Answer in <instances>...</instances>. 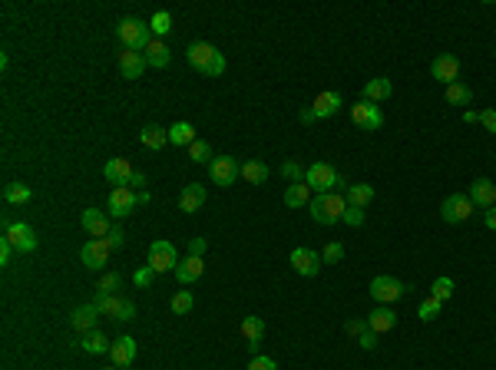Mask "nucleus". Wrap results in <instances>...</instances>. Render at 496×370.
<instances>
[{
  "instance_id": "nucleus-25",
  "label": "nucleus",
  "mask_w": 496,
  "mask_h": 370,
  "mask_svg": "<svg viewBox=\"0 0 496 370\" xmlns=\"http://www.w3.org/2000/svg\"><path fill=\"white\" fill-rule=\"evenodd\" d=\"M394 324H397V314H394V308H387V304H377L371 314H367V328L371 331H394Z\"/></svg>"
},
{
  "instance_id": "nucleus-4",
  "label": "nucleus",
  "mask_w": 496,
  "mask_h": 370,
  "mask_svg": "<svg viewBox=\"0 0 496 370\" xmlns=\"http://www.w3.org/2000/svg\"><path fill=\"white\" fill-rule=\"evenodd\" d=\"M119 40H123V50H136V53H142V50L153 43V30H149V23L129 17V20L119 23Z\"/></svg>"
},
{
  "instance_id": "nucleus-33",
  "label": "nucleus",
  "mask_w": 496,
  "mask_h": 370,
  "mask_svg": "<svg viewBox=\"0 0 496 370\" xmlns=\"http://www.w3.org/2000/svg\"><path fill=\"white\" fill-rule=\"evenodd\" d=\"M96 311L103 317H113L116 321V314H119V308H123V297L119 295H103V291H96Z\"/></svg>"
},
{
  "instance_id": "nucleus-29",
  "label": "nucleus",
  "mask_w": 496,
  "mask_h": 370,
  "mask_svg": "<svg viewBox=\"0 0 496 370\" xmlns=\"http://www.w3.org/2000/svg\"><path fill=\"white\" fill-rule=\"evenodd\" d=\"M347 205H358V208H367V205L374 202V185L367 182H358V185H347Z\"/></svg>"
},
{
  "instance_id": "nucleus-56",
  "label": "nucleus",
  "mask_w": 496,
  "mask_h": 370,
  "mask_svg": "<svg viewBox=\"0 0 496 370\" xmlns=\"http://www.w3.org/2000/svg\"><path fill=\"white\" fill-rule=\"evenodd\" d=\"M463 123H467V126L480 123V112H477V110H467V112H463Z\"/></svg>"
},
{
  "instance_id": "nucleus-27",
  "label": "nucleus",
  "mask_w": 496,
  "mask_h": 370,
  "mask_svg": "<svg viewBox=\"0 0 496 370\" xmlns=\"http://www.w3.org/2000/svg\"><path fill=\"white\" fill-rule=\"evenodd\" d=\"M142 53H146V63H149V66H156V70H166V66L172 63L169 47H166L162 40H156V37H153V43H149Z\"/></svg>"
},
{
  "instance_id": "nucleus-50",
  "label": "nucleus",
  "mask_w": 496,
  "mask_h": 370,
  "mask_svg": "<svg viewBox=\"0 0 496 370\" xmlns=\"http://www.w3.org/2000/svg\"><path fill=\"white\" fill-rule=\"evenodd\" d=\"M106 245H110V248H123V245H126V235H123V228H113V232L106 235Z\"/></svg>"
},
{
  "instance_id": "nucleus-7",
  "label": "nucleus",
  "mask_w": 496,
  "mask_h": 370,
  "mask_svg": "<svg viewBox=\"0 0 496 370\" xmlns=\"http://www.w3.org/2000/svg\"><path fill=\"white\" fill-rule=\"evenodd\" d=\"M440 215H443V222H447V225L470 222V215H473V202H470V195H463V192L447 195V199H443V205H440Z\"/></svg>"
},
{
  "instance_id": "nucleus-41",
  "label": "nucleus",
  "mask_w": 496,
  "mask_h": 370,
  "mask_svg": "<svg viewBox=\"0 0 496 370\" xmlns=\"http://www.w3.org/2000/svg\"><path fill=\"white\" fill-rule=\"evenodd\" d=\"M123 288V278L116 275V271H106V275L99 278V284H96V291H103V295H116Z\"/></svg>"
},
{
  "instance_id": "nucleus-16",
  "label": "nucleus",
  "mask_w": 496,
  "mask_h": 370,
  "mask_svg": "<svg viewBox=\"0 0 496 370\" xmlns=\"http://www.w3.org/2000/svg\"><path fill=\"white\" fill-rule=\"evenodd\" d=\"M470 202H473V208H493L496 205V182L493 179H473L470 182Z\"/></svg>"
},
{
  "instance_id": "nucleus-28",
  "label": "nucleus",
  "mask_w": 496,
  "mask_h": 370,
  "mask_svg": "<svg viewBox=\"0 0 496 370\" xmlns=\"http://www.w3.org/2000/svg\"><path fill=\"white\" fill-rule=\"evenodd\" d=\"M285 205L288 208H305V205H311V185H305V182L285 185Z\"/></svg>"
},
{
  "instance_id": "nucleus-15",
  "label": "nucleus",
  "mask_w": 496,
  "mask_h": 370,
  "mask_svg": "<svg viewBox=\"0 0 496 370\" xmlns=\"http://www.w3.org/2000/svg\"><path fill=\"white\" fill-rule=\"evenodd\" d=\"M344 106L341 92L338 90H325L314 96V103H311V112H314V119H331V116H338V110Z\"/></svg>"
},
{
  "instance_id": "nucleus-23",
  "label": "nucleus",
  "mask_w": 496,
  "mask_h": 370,
  "mask_svg": "<svg viewBox=\"0 0 496 370\" xmlns=\"http://www.w3.org/2000/svg\"><path fill=\"white\" fill-rule=\"evenodd\" d=\"M242 337L248 341V351H251V357H258V344H262V337H265V321L262 317H245L242 321Z\"/></svg>"
},
{
  "instance_id": "nucleus-12",
  "label": "nucleus",
  "mask_w": 496,
  "mask_h": 370,
  "mask_svg": "<svg viewBox=\"0 0 496 370\" xmlns=\"http://www.w3.org/2000/svg\"><path fill=\"white\" fill-rule=\"evenodd\" d=\"M288 261H291V268H295L301 278H314L318 271H321V264H325V261H321V255H318V251H311V248H295Z\"/></svg>"
},
{
  "instance_id": "nucleus-47",
  "label": "nucleus",
  "mask_w": 496,
  "mask_h": 370,
  "mask_svg": "<svg viewBox=\"0 0 496 370\" xmlns=\"http://www.w3.org/2000/svg\"><path fill=\"white\" fill-rule=\"evenodd\" d=\"M248 370H278V364H275L271 357H265V354H258V357H251Z\"/></svg>"
},
{
  "instance_id": "nucleus-6",
  "label": "nucleus",
  "mask_w": 496,
  "mask_h": 370,
  "mask_svg": "<svg viewBox=\"0 0 496 370\" xmlns=\"http://www.w3.org/2000/svg\"><path fill=\"white\" fill-rule=\"evenodd\" d=\"M410 288L404 284V281H397V278H390V275H377L374 281H371V297L377 301V304H394V301H401L404 295H407Z\"/></svg>"
},
{
  "instance_id": "nucleus-48",
  "label": "nucleus",
  "mask_w": 496,
  "mask_h": 370,
  "mask_svg": "<svg viewBox=\"0 0 496 370\" xmlns=\"http://www.w3.org/2000/svg\"><path fill=\"white\" fill-rule=\"evenodd\" d=\"M480 126L496 136V110H483V112H480Z\"/></svg>"
},
{
  "instance_id": "nucleus-37",
  "label": "nucleus",
  "mask_w": 496,
  "mask_h": 370,
  "mask_svg": "<svg viewBox=\"0 0 496 370\" xmlns=\"http://www.w3.org/2000/svg\"><path fill=\"white\" fill-rule=\"evenodd\" d=\"M430 297H437L440 304L450 301V297H454V278H447V275L434 278V284H430Z\"/></svg>"
},
{
  "instance_id": "nucleus-57",
  "label": "nucleus",
  "mask_w": 496,
  "mask_h": 370,
  "mask_svg": "<svg viewBox=\"0 0 496 370\" xmlns=\"http://www.w3.org/2000/svg\"><path fill=\"white\" fill-rule=\"evenodd\" d=\"M364 328H367V321H347V331L351 334H361Z\"/></svg>"
},
{
  "instance_id": "nucleus-17",
  "label": "nucleus",
  "mask_w": 496,
  "mask_h": 370,
  "mask_svg": "<svg viewBox=\"0 0 496 370\" xmlns=\"http://www.w3.org/2000/svg\"><path fill=\"white\" fill-rule=\"evenodd\" d=\"M136 175V169L129 166V159H110L106 166H103V179L106 182H113L116 188H123V185H129V179Z\"/></svg>"
},
{
  "instance_id": "nucleus-9",
  "label": "nucleus",
  "mask_w": 496,
  "mask_h": 370,
  "mask_svg": "<svg viewBox=\"0 0 496 370\" xmlns=\"http://www.w3.org/2000/svg\"><path fill=\"white\" fill-rule=\"evenodd\" d=\"M242 175V166H238V159H232V156H215L209 162V179L212 185H222V188H229L235 185V179Z\"/></svg>"
},
{
  "instance_id": "nucleus-31",
  "label": "nucleus",
  "mask_w": 496,
  "mask_h": 370,
  "mask_svg": "<svg viewBox=\"0 0 496 370\" xmlns=\"http://www.w3.org/2000/svg\"><path fill=\"white\" fill-rule=\"evenodd\" d=\"M195 139H199V136H195V126H192V123H175V126L169 130V143H172V146H186V149H189Z\"/></svg>"
},
{
  "instance_id": "nucleus-26",
  "label": "nucleus",
  "mask_w": 496,
  "mask_h": 370,
  "mask_svg": "<svg viewBox=\"0 0 496 370\" xmlns=\"http://www.w3.org/2000/svg\"><path fill=\"white\" fill-rule=\"evenodd\" d=\"M206 271V261L195 258V255H186V258L179 261V268H175V278H179V284H192V281H199Z\"/></svg>"
},
{
  "instance_id": "nucleus-45",
  "label": "nucleus",
  "mask_w": 496,
  "mask_h": 370,
  "mask_svg": "<svg viewBox=\"0 0 496 370\" xmlns=\"http://www.w3.org/2000/svg\"><path fill=\"white\" fill-rule=\"evenodd\" d=\"M344 225H351V228H361L364 225V208H358V205H347V212H344Z\"/></svg>"
},
{
  "instance_id": "nucleus-1",
  "label": "nucleus",
  "mask_w": 496,
  "mask_h": 370,
  "mask_svg": "<svg viewBox=\"0 0 496 370\" xmlns=\"http://www.w3.org/2000/svg\"><path fill=\"white\" fill-rule=\"evenodd\" d=\"M186 60H189L199 73H206V76H222V73H225V53H219V50H215L212 43H206V40L189 43Z\"/></svg>"
},
{
  "instance_id": "nucleus-2",
  "label": "nucleus",
  "mask_w": 496,
  "mask_h": 370,
  "mask_svg": "<svg viewBox=\"0 0 496 370\" xmlns=\"http://www.w3.org/2000/svg\"><path fill=\"white\" fill-rule=\"evenodd\" d=\"M311 219L318 225H334L344 219V212H347V199H344L341 192H325V195H314L311 199Z\"/></svg>"
},
{
  "instance_id": "nucleus-59",
  "label": "nucleus",
  "mask_w": 496,
  "mask_h": 370,
  "mask_svg": "<svg viewBox=\"0 0 496 370\" xmlns=\"http://www.w3.org/2000/svg\"><path fill=\"white\" fill-rule=\"evenodd\" d=\"M301 123H318V119H314V112L311 110H301Z\"/></svg>"
},
{
  "instance_id": "nucleus-46",
  "label": "nucleus",
  "mask_w": 496,
  "mask_h": 370,
  "mask_svg": "<svg viewBox=\"0 0 496 370\" xmlns=\"http://www.w3.org/2000/svg\"><path fill=\"white\" fill-rule=\"evenodd\" d=\"M358 344H361L364 351H374V347H377V331H371V328H364V331L358 334Z\"/></svg>"
},
{
  "instance_id": "nucleus-19",
  "label": "nucleus",
  "mask_w": 496,
  "mask_h": 370,
  "mask_svg": "<svg viewBox=\"0 0 496 370\" xmlns=\"http://www.w3.org/2000/svg\"><path fill=\"white\" fill-rule=\"evenodd\" d=\"M83 228H86L93 238H106V235L113 232L110 215H106V212H99V208H86V212H83Z\"/></svg>"
},
{
  "instance_id": "nucleus-20",
  "label": "nucleus",
  "mask_w": 496,
  "mask_h": 370,
  "mask_svg": "<svg viewBox=\"0 0 496 370\" xmlns=\"http://www.w3.org/2000/svg\"><path fill=\"white\" fill-rule=\"evenodd\" d=\"M110 357H113V364L119 370L129 367V364L136 360V341H133V337H126V334H123V337H116L113 347H110Z\"/></svg>"
},
{
  "instance_id": "nucleus-58",
  "label": "nucleus",
  "mask_w": 496,
  "mask_h": 370,
  "mask_svg": "<svg viewBox=\"0 0 496 370\" xmlns=\"http://www.w3.org/2000/svg\"><path fill=\"white\" fill-rule=\"evenodd\" d=\"M149 199H153V195H149L146 188H142V192H136V202H139V205H146V202H149Z\"/></svg>"
},
{
  "instance_id": "nucleus-43",
  "label": "nucleus",
  "mask_w": 496,
  "mask_h": 370,
  "mask_svg": "<svg viewBox=\"0 0 496 370\" xmlns=\"http://www.w3.org/2000/svg\"><path fill=\"white\" fill-rule=\"evenodd\" d=\"M282 175L288 179V185L305 182V169H301V162H285V166H282Z\"/></svg>"
},
{
  "instance_id": "nucleus-24",
  "label": "nucleus",
  "mask_w": 496,
  "mask_h": 370,
  "mask_svg": "<svg viewBox=\"0 0 496 370\" xmlns=\"http://www.w3.org/2000/svg\"><path fill=\"white\" fill-rule=\"evenodd\" d=\"M96 321H99L96 304H83V308H77V311H73V317H70V328H73L77 334H90V331H96Z\"/></svg>"
},
{
  "instance_id": "nucleus-55",
  "label": "nucleus",
  "mask_w": 496,
  "mask_h": 370,
  "mask_svg": "<svg viewBox=\"0 0 496 370\" xmlns=\"http://www.w3.org/2000/svg\"><path fill=\"white\" fill-rule=\"evenodd\" d=\"M483 222H486V228H493V232H496V205L483 212Z\"/></svg>"
},
{
  "instance_id": "nucleus-3",
  "label": "nucleus",
  "mask_w": 496,
  "mask_h": 370,
  "mask_svg": "<svg viewBox=\"0 0 496 370\" xmlns=\"http://www.w3.org/2000/svg\"><path fill=\"white\" fill-rule=\"evenodd\" d=\"M305 185H311V192H318V195H325V192H341L344 188V179L334 172V166H327V162H311L305 169Z\"/></svg>"
},
{
  "instance_id": "nucleus-13",
  "label": "nucleus",
  "mask_w": 496,
  "mask_h": 370,
  "mask_svg": "<svg viewBox=\"0 0 496 370\" xmlns=\"http://www.w3.org/2000/svg\"><path fill=\"white\" fill-rule=\"evenodd\" d=\"M136 205H139L136 202V192L129 185H123V188H113V192H110V205H106V208H110L113 219H126V215H133Z\"/></svg>"
},
{
  "instance_id": "nucleus-22",
  "label": "nucleus",
  "mask_w": 496,
  "mask_h": 370,
  "mask_svg": "<svg viewBox=\"0 0 496 370\" xmlns=\"http://www.w3.org/2000/svg\"><path fill=\"white\" fill-rule=\"evenodd\" d=\"M390 92H394V83H390L387 76H374V79L364 83L361 99H367V103H384V99H390Z\"/></svg>"
},
{
  "instance_id": "nucleus-36",
  "label": "nucleus",
  "mask_w": 496,
  "mask_h": 370,
  "mask_svg": "<svg viewBox=\"0 0 496 370\" xmlns=\"http://www.w3.org/2000/svg\"><path fill=\"white\" fill-rule=\"evenodd\" d=\"M30 185H23V182H10L7 188H3V202L7 205H23V202H30Z\"/></svg>"
},
{
  "instance_id": "nucleus-18",
  "label": "nucleus",
  "mask_w": 496,
  "mask_h": 370,
  "mask_svg": "<svg viewBox=\"0 0 496 370\" xmlns=\"http://www.w3.org/2000/svg\"><path fill=\"white\" fill-rule=\"evenodd\" d=\"M202 205H206V185L202 182H192L179 192V208H182L186 215H195Z\"/></svg>"
},
{
  "instance_id": "nucleus-21",
  "label": "nucleus",
  "mask_w": 496,
  "mask_h": 370,
  "mask_svg": "<svg viewBox=\"0 0 496 370\" xmlns=\"http://www.w3.org/2000/svg\"><path fill=\"white\" fill-rule=\"evenodd\" d=\"M146 53H136V50H123L119 53V70H123V76L126 79H139V76L146 73Z\"/></svg>"
},
{
  "instance_id": "nucleus-35",
  "label": "nucleus",
  "mask_w": 496,
  "mask_h": 370,
  "mask_svg": "<svg viewBox=\"0 0 496 370\" xmlns=\"http://www.w3.org/2000/svg\"><path fill=\"white\" fill-rule=\"evenodd\" d=\"M447 103H450V106H470V103H473V90L457 79L454 86H447Z\"/></svg>"
},
{
  "instance_id": "nucleus-53",
  "label": "nucleus",
  "mask_w": 496,
  "mask_h": 370,
  "mask_svg": "<svg viewBox=\"0 0 496 370\" xmlns=\"http://www.w3.org/2000/svg\"><path fill=\"white\" fill-rule=\"evenodd\" d=\"M189 255L202 258V255H206V238H192V241H189Z\"/></svg>"
},
{
  "instance_id": "nucleus-30",
  "label": "nucleus",
  "mask_w": 496,
  "mask_h": 370,
  "mask_svg": "<svg viewBox=\"0 0 496 370\" xmlns=\"http://www.w3.org/2000/svg\"><path fill=\"white\" fill-rule=\"evenodd\" d=\"M79 347L86 354H110V341H106V334L103 331H90V334H83V341H79Z\"/></svg>"
},
{
  "instance_id": "nucleus-40",
  "label": "nucleus",
  "mask_w": 496,
  "mask_h": 370,
  "mask_svg": "<svg viewBox=\"0 0 496 370\" xmlns=\"http://www.w3.org/2000/svg\"><path fill=\"white\" fill-rule=\"evenodd\" d=\"M440 311H443V304H440L437 297H423V301H420V308H417L420 321H437Z\"/></svg>"
},
{
  "instance_id": "nucleus-54",
  "label": "nucleus",
  "mask_w": 496,
  "mask_h": 370,
  "mask_svg": "<svg viewBox=\"0 0 496 370\" xmlns=\"http://www.w3.org/2000/svg\"><path fill=\"white\" fill-rule=\"evenodd\" d=\"M129 188H133V192H142V188H146V175H142V172H136L133 179H129Z\"/></svg>"
},
{
  "instance_id": "nucleus-60",
  "label": "nucleus",
  "mask_w": 496,
  "mask_h": 370,
  "mask_svg": "<svg viewBox=\"0 0 496 370\" xmlns=\"http://www.w3.org/2000/svg\"><path fill=\"white\" fill-rule=\"evenodd\" d=\"M103 370H119V367H116V364H110V367H103Z\"/></svg>"
},
{
  "instance_id": "nucleus-39",
  "label": "nucleus",
  "mask_w": 496,
  "mask_h": 370,
  "mask_svg": "<svg viewBox=\"0 0 496 370\" xmlns=\"http://www.w3.org/2000/svg\"><path fill=\"white\" fill-rule=\"evenodd\" d=\"M149 30H153V37H166L172 30V14L169 10H159V14H153V23H149Z\"/></svg>"
},
{
  "instance_id": "nucleus-32",
  "label": "nucleus",
  "mask_w": 496,
  "mask_h": 370,
  "mask_svg": "<svg viewBox=\"0 0 496 370\" xmlns=\"http://www.w3.org/2000/svg\"><path fill=\"white\" fill-rule=\"evenodd\" d=\"M139 143L146 149H162L169 143V130H162V126H146V130L139 132Z\"/></svg>"
},
{
  "instance_id": "nucleus-44",
  "label": "nucleus",
  "mask_w": 496,
  "mask_h": 370,
  "mask_svg": "<svg viewBox=\"0 0 496 370\" xmlns=\"http://www.w3.org/2000/svg\"><path fill=\"white\" fill-rule=\"evenodd\" d=\"M341 258H344V245H341V241H331V245L325 248V255H321V261H325V264H338Z\"/></svg>"
},
{
  "instance_id": "nucleus-38",
  "label": "nucleus",
  "mask_w": 496,
  "mask_h": 370,
  "mask_svg": "<svg viewBox=\"0 0 496 370\" xmlns=\"http://www.w3.org/2000/svg\"><path fill=\"white\" fill-rule=\"evenodd\" d=\"M189 159L192 162H199V166H206V162H212L215 156H212V146L206 143V139H195L189 146Z\"/></svg>"
},
{
  "instance_id": "nucleus-8",
  "label": "nucleus",
  "mask_w": 496,
  "mask_h": 370,
  "mask_svg": "<svg viewBox=\"0 0 496 370\" xmlns=\"http://www.w3.org/2000/svg\"><path fill=\"white\" fill-rule=\"evenodd\" d=\"M149 268H153L156 275H162V271H175L179 268V255H175V245L166 238H159L149 245Z\"/></svg>"
},
{
  "instance_id": "nucleus-11",
  "label": "nucleus",
  "mask_w": 496,
  "mask_h": 370,
  "mask_svg": "<svg viewBox=\"0 0 496 370\" xmlns=\"http://www.w3.org/2000/svg\"><path fill=\"white\" fill-rule=\"evenodd\" d=\"M430 76L437 79V83H443V86H454L460 76V60L454 53H440L434 63H430Z\"/></svg>"
},
{
  "instance_id": "nucleus-42",
  "label": "nucleus",
  "mask_w": 496,
  "mask_h": 370,
  "mask_svg": "<svg viewBox=\"0 0 496 370\" xmlns=\"http://www.w3.org/2000/svg\"><path fill=\"white\" fill-rule=\"evenodd\" d=\"M192 304H195L192 291H175V297H172V311H175V314H189Z\"/></svg>"
},
{
  "instance_id": "nucleus-49",
  "label": "nucleus",
  "mask_w": 496,
  "mask_h": 370,
  "mask_svg": "<svg viewBox=\"0 0 496 370\" xmlns=\"http://www.w3.org/2000/svg\"><path fill=\"white\" fill-rule=\"evenodd\" d=\"M14 251H17V248H14L10 241H7V238H0V264H10V258H14Z\"/></svg>"
},
{
  "instance_id": "nucleus-5",
  "label": "nucleus",
  "mask_w": 496,
  "mask_h": 370,
  "mask_svg": "<svg viewBox=\"0 0 496 370\" xmlns=\"http://www.w3.org/2000/svg\"><path fill=\"white\" fill-rule=\"evenodd\" d=\"M3 238L10 241L20 255L37 251V232H34L27 222H10V219H3Z\"/></svg>"
},
{
  "instance_id": "nucleus-51",
  "label": "nucleus",
  "mask_w": 496,
  "mask_h": 370,
  "mask_svg": "<svg viewBox=\"0 0 496 370\" xmlns=\"http://www.w3.org/2000/svg\"><path fill=\"white\" fill-rule=\"evenodd\" d=\"M133 317H136V304L133 301H123V308H119L116 321H133Z\"/></svg>"
},
{
  "instance_id": "nucleus-52",
  "label": "nucleus",
  "mask_w": 496,
  "mask_h": 370,
  "mask_svg": "<svg viewBox=\"0 0 496 370\" xmlns=\"http://www.w3.org/2000/svg\"><path fill=\"white\" fill-rule=\"evenodd\" d=\"M153 275H156V271H153V268H149V264H146L142 271H136V278H133V281H136V284H139V288H146V284H149V278H153Z\"/></svg>"
},
{
  "instance_id": "nucleus-14",
  "label": "nucleus",
  "mask_w": 496,
  "mask_h": 370,
  "mask_svg": "<svg viewBox=\"0 0 496 370\" xmlns=\"http://www.w3.org/2000/svg\"><path fill=\"white\" fill-rule=\"evenodd\" d=\"M110 245H106V238H93L83 245V251H79V258H83V264L90 268V271H99L103 264H106V258H110Z\"/></svg>"
},
{
  "instance_id": "nucleus-34",
  "label": "nucleus",
  "mask_w": 496,
  "mask_h": 370,
  "mask_svg": "<svg viewBox=\"0 0 496 370\" xmlns=\"http://www.w3.org/2000/svg\"><path fill=\"white\" fill-rule=\"evenodd\" d=\"M242 179L251 185H262L268 179V166L258 159H248V162H242Z\"/></svg>"
},
{
  "instance_id": "nucleus-10",
  "label": "nucleus",
  "mask_w": 496,
  "mask_h": 370,
  "mask_svg": "<svg viewBox=\"0 0 496 370\" xmlns=\"http://www.w3.org/2000/svg\"><path fill=\"white\" fill-rule=\"evenodd\" d=\"M351 119H354V126H361V130L374 132L384 126V112L377 103H367V99H358L354 106H351Z\"/></svg>"
}]
</instances>
